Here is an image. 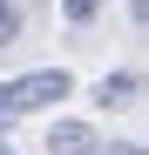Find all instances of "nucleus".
I'll return each instance as SVG.
<instances>
[{
	"instance_id": "7ed1b4c3",
	"label": "nucleus",
	"mask_w": 149,
	"mask_h": 155,
	"mask_svg": "<svg viewBox=\"0 0 149 155\" xmlns=\"http://www.w3.org/2000/svg\"><path fill=\"white\" fill-rule=\"evenodd\" d=\"M136 88H142V74H136V68H122V74H102V81H95V101H102V108H129Z\"/></svg>"
},
{
	"instance_id": "f257e3e1",
	"label": "nucleus",
	"mask_w": 149,
	"mask_h": 155,
	"mask_svg": "<svg viewBox=\"0 0 149 155\" xmlns=\"http://www.w3.org/2000/svg\"><path fill=\"white\" fill-rule=\"evenodd\" d=\"M0 94H7V108L20 121V115H34V108H54L61 94H74V81H68V68H34V74H20V81H7Z\"/></svg>"
},
{
	"instance_id": "20e7f679",
	"label": "nucleus",
	"mask_w": 149,
	"mask_h": 155,
	"mask_svg": "<svg viewBox=\"0 0 149 155\" xmlns=\"http://www.w3.org/2000/svg\"><path fill=\"white\" fill-rule=\"evenodd\" d=\"M61 14L74 20V27H88V20H95V14H102V0H61Z\"/></svg>"
},
{
	"instance_id": "f03ea898",
	"label": "nucleus",
	"mask_w": 149,
	"mask_h": 155,
	"mask_svg": "<svg viewBox=\"0 0 149 155\" xmlns=\"http://www.w3.org/2000/svg\"><path fill=\"white\" fill-rule=\"evenodd\" d=\"M47 155H95V128L88 121H54L47 128Z\"/></svg>"
},
{
	"instance_id": "423d86ee",
	"label": "nucleus",
	"mask_w": 149,
	"mask_h": 155,
	"mask_svg": "<svg viewBox=\"0 0 149 155\" xmlns=\"http://www.w3.org/2000/svg\"><path fill=\"white\" fill-rule=\"evenodd\" d=\"M7 128H14V108H7V94H0V135H7Z\"/></svg>"
},
{
	"instance_id": "39448f33",
	"label": "nucleus",
	"mask_w": 149,
	"mask_h": 155,
	"mask_svg": "<svg viewBox=\"0 0 149 155\" xmlns=\"http://www.w3.org/2000/svg\"><path fill=\"white\" fill-rule=\"evenodd\" d=\"M7 34H14V7L0 0V41H7Z\"/></svg>"
}]
</instances>
